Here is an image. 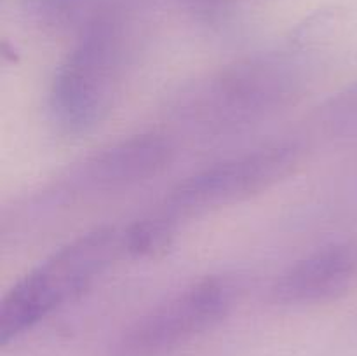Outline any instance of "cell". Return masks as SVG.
Segmentation results:
<instances>
[{
  "mask_svg": "<svg viewBox=\"0 0 357 356\" xmlns=\"http://www.w3.org/2000/svg\"><path fill=\"white\" fill-rule=\"evenodd\" d=\"M122 234L98 227L65 244L24 274L0 306V344L7 346L82 297L115 260Z\"/></svg>",
  "mask_w": 357,
  "mask_h": 356,
  "instance_id": "obj_3",
  "label": "cell"
},
{
  "mask_svg": "<svg viewBox=\"0 0 357 356\" xmlns=\"http://www.w3.org/2000/svg\"><path fill=\"white\" fill-rule=\"evenodd\" d=\"M305 77L293 59L257 56L227 65L178 94L173 114L204 135L236 131L284 110L302 96Z\"/></svg>",
  "mask_w": 357,
  "mask_h": 356,
  "instance_id": "obj_1",
  "label": "cell"
},
{
  "mask_svg": "<svg viewBox=\"0 0 357 356\" xmlns=\"http://www.w3.org/2000/svg\"><path fill=\"white\" fill-rule=\"evenodd\" d=\"M178 225L160 212L138 220L122 232V246L124 251L136 258L155 257L166 250L176 236Z\"/></svg>",
  "mask_w": 357,
  "mask_h": 356,
  "instance_id": "obj_9",
  "label": "cell"
},
{
  "mask_svg": "<svg viewBox=\"0 0 357 356\" xmlns=\"http://www.w3.org/2000/svg\"><path fill=\"white\" fill-rule=\"evenodd\" d=\"M237 300L227 276H208L185 286L129 325L108 356H164L218 327Z\"/></svg>",
  "mask_w": 357,
  "mask_h": 356,
  "instance_id": "obj_5",
  "label": "cell"
},
{
  "mask_svg": "<svg viewBox=\"0 0 357 356\" xmlns=\"http://www.w3.org/2000/svg\"><path fill=\"white\" fill-rule=\"evenodd\" d=\"M33 23L51 31H73L75 37L93 24L124 13L122 0H23Z\"/></svg>",
  "mask_w": 357,
  "mask_h": 356,
  "instance_id": "obj_8",
  "label": "cell"
},
{
  "mask_svg": "<svg viewBox=\"0 0 357 356\" xmlns=\"http://www.w3.org/2000/svg\"><path fill=\"white\" fill-rule=\"evenodd\" d=\"M302 159L296 143H272L218 161L176 185L159 209L180 223L223 206L246 201L278 185L295 171Z\"/></svg>",
  "mask_w": 357,
  "mask_h": 356,
  "instance_id": "obj_4",
  "label": "cell"
},
{
  "mask_svg": "<svg viewBox=\"0 0 357 356\" xmlns=\"http://www.w3.org/2000/svg\"><path fill=\"white\" fill-rule=\"evenodd\" d=\"M174 143L164 133H139L96 150L68 170L61 188L68 195L119 192L162 175L174 161Z\"/></svg>",
  "mask_w": 357,
  "mask_h": 356,
  "instance_id": "obj_6",
  "label": "cell"
},
{
  "mask_svg": "<svg viewBox=\"0 0 357 356\" xmlns=\"http://www.w3.org/2000/svg\"><path fill=\"white\" fill-rule=\"evenodd\" d=\"M319 121L335 135H357V82L335 94L321 108Z\"/></svg>",
  "mask_w": 357,
  "mask_h": 356,
  "instance_id": "obj_10",
  "label": "cell"
},
{
  "mask_svg": "<svg viewBox=\"0 0 357 356\" xmlns=\"http://www.w3.org/2000/svg\"><path fill=\"white\" fill-rule=\"evenodd\" d=\"M131 63V34L124 13L93 24L75 37L49 91V110L59 129L84 135L115 107Z\"/></svg>",
  "mask_w": 357,
  "mask_h": 356,
  "instance_id": "obj_2",
  "label": "cell"
},
{
  "mask_svg": "<svg viewBox=\"0 0 357 356\" xmlns=\"http://www.w3.org/2000/svg\"><path fill=\"white\" fill-rule=\"evenodd\" d=\"M357 281V243L317 248L289 265L272 286L281 306H314L338 299Z\"/></svg>",
  "mask_w": 357,
  "mask_h": 356,
  "instance_id": "obj_7",
  "label": "cell"
}]
</instances>
